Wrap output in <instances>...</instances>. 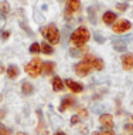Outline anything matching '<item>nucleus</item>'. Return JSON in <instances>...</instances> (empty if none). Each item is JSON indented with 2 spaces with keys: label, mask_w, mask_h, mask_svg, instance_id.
Returning <instances> with one entry per match:
<instances>
[{
  "label": "nucleus",
  "mask_w": 133,
  "mask_h": 135,
  "mask_svg": "<svg viewBox=\"0 0 133 135\" xmlns=\"http://www.w3.org/2000/svg\"><path fill=\"white\" fill-rule=\"evenodd\" d=\"M40 49H41V53H44V54H52L54 53V50H52V47L50 46V44H47V43H41L40 44Z\"/></svg>",
  "instance_id": "nucleus-20"
},
{
  "label": "nucleus",
  "mask_w": 133,
  "mask_h": 135,
  "mask_svg": "<svg viewBox=\"0 0 133 135\" xmlns=\"http://www.w3.org/2000/svg\"><path fill=\"white\" fill-rule=\"evenodd\" d=\"M91 34H89V30L87 27H78L72 34H71V41L72 44L78 46V47H82L84 44H87Z\"/></svg>",
  "instance_id": "nucleus-1"
},
{
  "label": "nucleus",
  "mask_w": 133,
  "mask_h": 135,
  "mask_svg": "<svg viewBox=\"0 0 133 135\" xmlns=\"http://www.w3.org/2000/svg\"><path fill=\"white\" fill-rule=\"evenodd\" d=\"M130 27H132L130 21H129V20H125V19H122V20H119V21H116L115 24H112V30H113L115 33H125V31H127Z\"/></svg>",
  "instance_id": "nucleus-5"
},
{
  "label": "nucleus",
  "mask_w": 133,
  "mask_h": 135,
  "mask_svg": "<svg viewBox=\"0 0 133 135\" xmlns=\"http://www.w3.org/2000/svg\"><path fill=\"white\" fill-rule=\"evenodd\" d=\"M113 49L116 50V51H119V53H123V51L127 50V46H126V43H123V40H115L113 41Z\"/></svg>",
  "instance_id": "nucleus-16"
},
{
  "label": "nucleus",
  "mask_w": 133,
  "mask_h": 135,
  "mask_svg": "<svg viewBox=\"0 0 133 135\" xmlns=\"http://www.w3.org/2000/svg\"><path fill=\"white\" fill-rule=\"evenodd\" d=\"M3 26H4V17H3L2 14H0V28H2Z\"/></svg>",
  "instance_id": "nucleus-31"
},
{
  "label": "nucleus",
  "mask_w": 133,
  "mask_h": 135,
  "mask_svg": "<svg viewBox=\"0 0 133 135\" xmlns=\"http://www.w3.org/2000/svg\"><path fill=\"white\" fill-rule=\"evenodd\" d=\"M16 135H27V134H26V132H17Z\"/></svg>",
  "instance_id": "nucleus-34"
},
{
  "label": "nucleus",
  "mask_w": 133,
  "mask_h": 135,
  "mask_svg": "<svg viewBox=\"0 0 133 135\" xmlns=\"http://www.w3.org/2000/svg\"><path fill=\"white\" fill-rule=\"evenodd\" d=\"M37 115H38V119H40V124H38V129H37V132H38V135H47V129H45V127H44V121H42V114H41L40 109H37Z\"/></svg>",
  "instance_id": "nucleus-15"
},
{
  "label": "nucleus",
  "mask_w": 133,
  "mask_h": 135,
  "mask_svg": "<svg viewBox=\"0 0 133 135\" xmlns=\"http://www.w3.org/2000/svg\"><path fill=\"white\" fill-rule=\"evenodd\" d=\"M77 122H79V117H78V115H74L72 118H71V124H72V125H75Z\"/></svg>",
  "instance_id": "nucleus-28"
},
{
  "label": "nucleus",
  "mask_w": 133,
  "mask_h": 135,
  "mask_svg": "<svg viewBox=\"0 0 133 135\" xmlns=\"http://www.w3.org/2000/svg\"><path fill=\"white\" fill-rule=\"evenodd\" d=\"M9 36H10V31H3L2 33V38L3 40H7V38H9Z\"/></svg>",
  "instance_id": "nucleus-30"
},
{
  "label": "nucleus",
  "mask_w": 133,
  "mask_h": 135,
  "mask_svg": "<svg viewBox=\"0 0 133 135\" xmlns=\"http://www.w3.org/2000/svg\"><path fill=\"white\" fill-rule=\"evenodd\" d=\"M132 121H133V117H132Z\"/></svg>",
  "instance_id": "nucleus-36"
},
{
  "label": "nucleus",
  "mask_w": 133,
  "mask_h": 135,
  "mask_svg": "<svg viewBox=\"0 0 133 135\" xmlns=\"http://www.w3.org/2000/svg\"><path fill=\"white\" fill-rule=\"evenodd\" d=\"M55 135H65V134H64V132H61V131H58V132H57Z\"/></svg>",
  "instance_id": "nucleus-33"
},
{
  "label": "nucleus",
  "mask_w": 133,
  "mask_h": 135,
  "mask_svg": "<svg viewBox=\"0 0 133 135\" xmlns=\"http://www.w3.org/2000/svg\"><path fill=\"white\" fill-rule=\"evenodd\" d=\"M102 20L105 24H115V21H116V14H115L113 12H106L105 14L102 16Z\"/></svg>",
  "instance_id": "nucleus-13"
},
{
  "label": "nucleus",
  "mask_w": 133,
  "mask_h": 135,
  "mask_svg": "<svg viewBox=\"0 0 133 135\" xmlns=\"http://www.w3.org/2000/svg\"><path fill=\"white\" fill-rule=\"evenodd\" d=\"M92 135H100V134H99V132H93Z\"/></svg>",
  "instance_id": "nucleus-35"
},
{
  "label": "nucleus",
  "mask_w": 133,
  "mask_h": 135,
  "mask_svg": "<svg viewBox=\"0 0 133 135\" xmlns=\"http://www.w3.org/2000/svg\"><path fill=\"white\" fill-rule=\"evenodd\" d=\"M54 70H55V64L52 61H47V63L42 64V73H44V75H51Z\"/></svg>",
  "instance_id": "nucleus-14"
},
{
  "label": "nucleus",
  "mask_w": 133,
  "mask_h": 135,
  "mask_svg": "<svg viewBox=\"0 0 133 135\" xmlns=\"http://www.w3.org/2000/svg\"><path fill=\"white\" fill-rule=\"evenodd\" d=\"M78 117H82V118H87V117H88V112H87V109H84V108H79V109H78Z\"/></svg>",
  "instance_id": "nucleus-25"
},
{
  "label": "nucleus",
  "mask_w": 133,
  "mask_h": 135,
  "mask_svg": "<svg viewBox=\"0 0 133 135\" xmlns=\"http://www.w3.org/2000/svg\"><path fill=\"white\" fill-rule=\"evenodd\" d=\"M42 64H44V63H42L41 58L35 57V58H33V60H31L28 64H26L24 70H26V73L30 75V77L35 78V77H38V75L42 73Z\"/></svg>",
  "instance_id": "nucleus-3"
},
{
  "label": "nucleus",
  "mask_w": 133,
  "mask_h": 135,
  "mask_svg": "<svg viewBox=\"0 0 133 135\" xmlns=\"http://www.w3.org/2000/svg\"><path fill=\"white\" fill-rule=\"evenodd\" d=\"M95 40H96V43H103V41H105V38H103L99 33H96V34H95Z\"/></svg>",
  "instance_id": "nucleus-27"
},
{
  "label": "nucleus",
  "mask_w": 133,
  "mask_h": 135,
  "mask_svg": "<svg viewBox=\"0 0 133 135\" xmlns=\"http://www.w3.org/2000/svg\"><path fill=\"white\" fill-rule=\"evenodd\" d=\"M6 73H7V77H9L10 80H14V78L19 77L20 70H19V67H17V65L12 64V65H9V67H7V71Z\"/></svg>",
  "instance_id": "nucleus-12"
},
{
  "label": "nucleus",
  "mask_w": 133,
  "mask_h": 135,
  "mask_svg": "<svg viewBox=\"0 0 133 135\" xmlns=\"http://www.w3.org/2000/svg\"><path fill=\"white\" fill-rule=\"evenodd\" d=\"M10 12V7H9V3L7 2H4V0H3V2H0V14H2L3 17L6 16L7 13Z\"/></svg>",
  "instance_id": "nucleus-19"
},
{
  "label": "nucleus",
  "mask_w": 133,
  "mask_h": 135,
  "mask_svg": "<svg viewBox=\"0 0 133 135\" xmlns=\"http://www.w3.org/2000/svg\"><path fill=\"white\" fill-rule=\"evenodd\" d=\"M64 84H65L68 88L72 91V93H75V94L81 93V91L84 90V85H82L81 83H77V81H74V80H71V78L65 80V81H64Z\"/></svg>",
  "instance_id": "nucleus-8"
},
{
  "label": "nucleus",
  "mask_w": 133,
  "mask_h": 135,
  "mask_svg": "<svg viewBox=\"0 0 133 135\" xmlns=\"http://www.w3.org/2000/svg\"><path fill=\"white\" fill-rule=\"evenodd\" d=\"M0 135H10V132H9V129L6 128L3 124H0Z\"/></svg>",
  "instance_id": "nucleus-24"
},
{
  "label": "nucleus",
  "mask_w": 133,
  "mask_h": 135,
  "mask_svg": "<svg viewBox=\"0 0 133 135\" xmlns=\"http://www.w3.org/2000/svg\"><path fill=\"white\" fill-rule=\"evenodd\" d=\"M3 117H4V111H3V109H0V118H3Z\"/></svg>",
  "instance_id": "nucleus-32"
},
{
  "label": "nucleus",
  "mask_w": 133,
  "mask_h": 135,
  "mask_svg": "<svg viewBox=\"0 0 133 135\" xmlns=\"http://www.w3.org/2000/svg\"><path fill=\"white\" fill-rule=\"evenodd\" d=\"M52 90L54 91H62L64 90V83L60 77H54L52 78Z\"/></svg>",
  "instance_id": "nucleus-17"
},
{
  "label": "nucleus",
  "mask_w": 133,
  "mask_h": 135,
  "mask_svg": "<svg viewBox=\"0 0 133 135\" xmlns=\"http://www.w3.org/2000/svg\"><path fill=\"white\" fill-rule=\"evenodd\" d=\"M40 31L48 43H51V44L60 43V31L54 24H48V26H45V27H41Z\"/></svg>",
  "instance_id": "nucleus-2"
},
{
  "label": "nucleus",
  "mask_w": 133,
  "mask_h": 135,
  "mask_svg": "<svg viewBox=\"0 0 133 135\" xmlns=\"http://www.w3.org/2000/svg\"><path fill=\"white\" fill-rule=\"evenodd\" d=\"M99 122H100V125H103L106 129H110L113 127V118H112V115H110V114L100 115L99 117Z\"/></svg>",
  "instance_id": "nucleus-9"
},
{
  "label": "nucleus",
  "mask_w": 133,
  "mask_h": 135,
  "mask_svg": "<svg viewBox=\"0 0 133 135\" xmlns=\"http://www.w3.org/2000/svg\"><path fill=\"white\" fill-rule=\"evenodd\" d=\"M74 104H75V100H74L72 97H65V98H62V101H61V104H60V111H61V112L67 111V109H70Z\"/></svg>",
  "instance_id": "nucleus-11"
},
{
  "label": "nucleus",
  "mask_w": 133,
  "mask_h": 135,
  "mask_svg": "<svg viewBox=\"0 0 133 135\" xmlns=\"http://www.w3.org/2000/svg\"><path fill=\"white\" fill-rule=\"evenodd\" d=\"M40 51H41V49H40V44H38V43H33V44L30 46V53L31 54H37Z\"/></svg>",
  "instance_id": "nucleus-22"
},
{
  "label": "nucleus",
  "mask_w": 133,
  "mask_h": 135,
  "mask_svg": "<svg viewBox=\"0 0 133 135\" xmlns=\"http://www.w3.org/2000/svg\"><path fill=\"white\" fill-rule=\"evenodd\" d=\"M116 7H118V10H120V12H125V10L127 9V4H126V3H123V4H122V3H119Z\"/></svg>",
  "instance_id": "nucleus-26"
},
{
  "label": "nucleus",
  "mask_w": 133,
  "mask_h": 135,
  "mask_svg": "<svg viewBox=\"0 0 133 135\" xmlns=\"http://www.w3.org/2000/svg\"><path fill=\"white\" fill-rule=\"evenodd\" d=\"M84 61H87V63L92 67V70H98V71H102L103 70V61L100 60V58H96L93 56H87L84 58Z\"/></svg>",
  "instance_id": "nucleus-6"
},
{
  "label": "nucleus",
  "mask_w": 133,
  "mask_h": 135,
  "mask_svg": "<svg viewBox=\"0 0 133 135\" xmlns=\"http://www.w3.org/2000/svg\"><path fill=\"white\" fill-rule=\"evenodd\" d=\"M79 6H81V0H67L65 17L72 16V13H75L77 10H79Z\"/></svg>",
  "instance_id": "nucleus-7"
},
{
  "label": "nucleus",
  "mask_w": 133,
  "mask_h": 135,
  "mask_svg": "<svg viewBox=\"0 0 133 135\" xmlns=\"http://www.w3.org/2000/svg\"><path fill=\"white\" fill-rule=\"evenodd\" d=\"M74 70H75V74H77V75H79V77H87L89 73L92 71V67L87 63V61L82 60L78 64H75Z\"/></svg>",
  "instance_id": "nucleus-4"
},
{
  "label": "nucleus",
  "mask_w": 133,
  "mask_h": 135,
  "mask_svg": "<svg viewBox=\"0 0 133 135\" xmlns=\"http://www.w3.org/2000/svg\"><path fill=\"white\" fill-rule=\"evenodd\" d=\"M0 100H2V97H0Z\"/></svg>",
  "instance_id": "nucleus-37"
},
{
  "label": "nucleus",
  "mask_w": 133,
  "mask_h": 135,
  "mask_svg": "<svg viewBox=\"0 0 133 135\" xmlns=\"http://www.w3.org/2000/svg\"><path fill=\"white\" fill-rule=\"evenodd\" d=\"M100 135H115L113 134V131H110V129H105V131H102V132H99Z\"/></svg>",
  "instance_id": "nucleus-29"
},
{
  "label": "nucleus",
  "mask_w": 133,
  "mask_h": 135,
  "mask_svg": "<svg viewBox=\"0 0 133 135\" xmlns=\"http://www.w3.org/2000/svg\"><path fill=\"white\" fill-rule=\"evenodd\" d=\"M33 85H31L28 81H23V84H21V91H23L24 95H30V94H33Z\"/></svg>",
  "instance_id": "nucleus-18"
},
{
  "label": "nucleus",
  "mask_w": 133,
  "mask_h": 135,
  "mask_svg": "<svg viewBox=\"0 0 133 135\" xmlns=\"http://www.w3.org/2000/svg\"><path fill=\"white\" fill-rule=\"evenodd\" d=\"M88 13L91 14V23L95 24V23H96V20H95V9H93V7H89V9H88Z\"/></svg>",
  "instance_id": "nucleus-23"
},
{
  "label": "nucleus",
  "mask_w": 133,
  "mask_h": 135,
  "mask_svg": "<svg viewBox=\"0 0 133 135\" xmlns=\"http://www.w3.org/2000/svg\"><path fill=\"white\" fill-rule=\"evenodd\" d=\"M85 51V49L82 47L81 50H77V49H70V53H71V56H74V57H81L82 56V53Z\"/></svg>",
  "instance_id": "nucleus-21"
},
{
  "label": "nucleus",
  "mask_w": 133,
  "mask_h": 135,
  "mask_svg": "<svg viewBox=\"0 0 133 135\" xmlns=\"http://www.w3.org/2000/svg\"><path fill=\"white\" fill-rule=\"evenodd\" d=\"M122 65H123V70L126 71H130L133 68V56L132 54H125V56H122Z\"/></svg>",
  "instance_id": "nucleus-10"
}]
</instances>
